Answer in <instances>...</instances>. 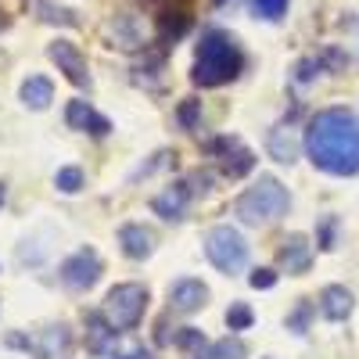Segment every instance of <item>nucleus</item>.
Returning <instances> with one entry per match:
<instances>
[{
    "mask_svg": "<svg viewBox=\"0 0 359 359\" xmlns=\"http://www.w3.org/2000/svg\"><path fill=\"white\" fill-rule=\"evenodd\" d=\"M309 162L331 176L359 172V115L348 108H327L309 118L306 130Z\"/></svg>",
    "mask_w": 359,
    "mask_h": 359,
    "instance_id": "f257e3e1",
    "label": "nucleus"
},
{
    "mask_svg": "<svg viewBox=\"0 0 359 359\" xmlns=\"http://www.w3.org/2000/svg\"><path fill=\"white\" fill-rule=\"evenodd\" d=\"M245 69V54L233 43L230 33H219V29H208L198 43V57L191 69V83L194 86H223L230 79H237Z\"/></svg>",
    "mask_w": 359,
    "mask_h": 359,
    "instance_id": "f03ea898",
    "label": "nucleus"
},
{
    "mask_svg": "<svg viewBox=\"0 0 359 359\" xmlns=\"http://www.w3.org/2000/svg\"><path fill=\"white\" fill-rule=\"evenodd\" d=\"M291 208V194L277 176H259L255 184L233 201V216L245 226H269L280 216H287Z\"/></svg>",
    "mask_w": 359,
    "mask_h": 359,
    "instance_id": "7ed1b4c3",
    "label": "nucleus"
},
{
    "mask_svg": "<svg viewBox=\"0 0 359 359\" xmlns=\"http://www.w3.org/2000/svg\"><path fill=\"white\" fill-rule=\"evenodd\" d=\"M144 309H147V287L137 284V280H126V284H115L108 294H104V316L115 331H133V327L144 320Z\"/></svg>",
    "mask_w": 359,
    "mask_h": 359,
    "instance_id": "20e7f679",
    "label": "nucleus"
},
{
    "mask_svg": "<svg viewBox=\"0 0 359 359\" xmlns=\"http://www.w3.org/2000/svg\"><path fill=\"white\" fill-rule=\"evenodd\" d=\"M205 255L219 273H241L248 266V241L241 237V230L233 226H212L205 233Z\"/></svg>",
    "mask_w": 359,
    "mask_h": 359,
    "instance_id": "39448f33",
    "label": "nucleus"
},
{
    "mask_svg": "<svg viewBox=\"0 0 359 359\" xmlns=\"http://www.w3.org/2000/svg\"><path fill=\"white\" fill-rule=\"evenodd\" d=\"M62 284L72 287V291H86V287H94L101 280V255L94 248H79L72 252L65 262H62Z\"/></svg>",
    "mask_w": 359,
    "mask_h": 359,
    "instance_id": "423d86ee",
    "label": "nucleus"
},
{
    "mask_svg": "<svg viewBox=\"0 0 359 359\" xmlns=\"http://www.w3.org/2000/svg\"><path fill=\"white\" fill-rule=\"evenodd\" d=\"M47 54H50V62L57 65V72H65V79H69L72 86H90L86 57H83V50H79L76 43H69V40H54V43L47 47Z\"/></svg>",
    "mask_w": 359,
    "mask_h": 359,
    "instance_id": "0eeeda50",
    "label": "nucleus"
},
{
    "mask_svg": "<svg viewBox=\"0 0 359 359\" xmlns=\"http://www.w3.org/2000/svg\"><path fill=\"white\" fill-rule=\"evenodd\" d=\"M208 302V287L194 277H184V280H176L169 287V306L172 313H198L201 306Z\"/></svg>",
    "mask_w": 359,
    "mask_h": 359,
    "instance_id": "6e6552de",
    "label": "nucleus"
},
{
    "mask_svg": "<svg viewBox=\"0 0 359 359\" xmlns=\"http://www.w3.org/2000/svg\"><path fill=\"white\" fill-rule=\"evenodd\" d=\"M65 123H69L72 130L90 133V137H108V133H111V123H108L104 115H97L86 101H69V108H65Z\"/></svg>",
    "mask_w": 359,
    "mask_h": 359,
    "instance_id": "1a4fd4ad",
    "label": "nucleus"
},
{
    "mask_svg": "<svg viewBox=\"0 0 359 359\" xmlns=\"http://www.w3.org/2000/svg\"><path fill=\"white\" fill-rule=\"evenodd\" d=\"M298 147H302V140H298V133H294L287 123L273 126V130H269V137H266V151H269V158L280 162V165H291V162L298 158Z\"/></svg>",
    "mask_w": 359,
    "mask_h": 359,
    "instance_id": "9d476101",
    "label": "nucleus"
},
{
    "mask_svg": "<svg viewBox=\"0 0 359 359\" xmlns=\"http://www.w3.org/2000/svg\"><path fill=\"white\" fill-rule=\"evenodd\" d=\"M277 262L287 269V273H306L309 262H313V245H309V237L306 233H291L284 248L277 252Z\"/></svg>",
    "mask_w": 359,
    "mask_h": 359,
    "instance_id": "9b49d317",
    "label": "nucleus"
},
{
    "mask_svg": "<svg viewBox=\"0 0 359 359\" xmlns=\"http://www.w3.org/2000/svg\"><path fill=\"white\" fill-rule=\"evenodd\" d=\"M352 291L348 287H341V284H327L323 291H320V313L327 316V320H334V323H341V320H348L352 316Z\"/></svg>",
    "mask_w": 359,
    "mask_h": 359,
    "instance_id": "f8f14e48",
    "label": "nucleus"
},
{
    "mask_svg": "<svg viewBox=\"0 0 359 359\" xmlns=\"http://www.w3.org/2000/svg\"><path fill=\"white\" fill-rule=\"evenodd\" d=\"M72 345V334H69V327L65 323H50L40 331V338L33 341V352L36 359H57V355H65V348Z\"/></svg>",
    "mask_w": 359,
    "mask_h": 359,
    "instance_id": "ddd939ff",
    "label": "nucleus"
},
{
    "mask_svg": "<svg viewBox=\"0 0 359 359\" xmlns=\"http://www.w3.org/2000/svg\"><path fill=\"white\" fill-rule=\"evenodd\" d=\"M118 245H123V252L130 259H147L155 252V233L140 226V223H126L123 230H118Z\"/></svg>",
    "mask_w": 359,
    "mask_h": 359,
    "instance_id": "4468645a",
    "label": "nucleus"
},
{
    "mask_svg": "<svg viewBox=\"0 0 359 359\" xmlns=\"http://www.w3.org/2000/svg\"><path fill=\"white\" fill-rule=\"evenodd\" d=\"M18 97H22L25 108L43 111V108H50V101H54V83H50L47 76H29V79L22 83V90H18Z\"/></svg>",
    "mask_w": 359,
    "mask_h": 359,
    "instance_id": "2eb2a0df",
    "label": "nucleus"
},
{
    "mask_svg": "<svg viewBox=\"0 0 359 359\" xmlns=\"http://www.w3.org/2000/svg\"><path fill=\"white\" fill-rule=\"evenodd\" d=\"M187 198H191V191H187V184H176V187H169V191H162L155 201H151V208H155V216H162V219H184V208H187Z\"/></svg>",
    "mask_w": 359,
    "mask_h": 359,
    "instance_id": "dca6fc26",
    "label": "nucleus"
},
{
    "mask_svg": "<svg viewBox=\"0 0 359 359\" xmlns=\"http://www.w3.org/2000/svg\"><path fill=\"white\" fill-rule=\"evenodd\" d=\"M115 327L108 323V316L104 313H86V345H90V352H108V345L115 341Z\"/></svg>",
    "mask_w": 359,
    "mask_h": 359,
    "instance_id": "f3484780",
    "label": "nucleus"
},
{
    "mask_svg": "<svg viewBox=\"0 0 359 359\" xmlns=\"http://www.w3.org/2000/svg\"><path fill=\"white\" fill-rule=\"evenodd\" d=\"M104 33H108L111 47H123V50H133V47H140V36L133 33V25H130V18H126V15H115V18L104 25Z\"/></svg>",
    "mask_w": 359,
    "mask_h": 359,
    "instance_id": "a211bd4d",
    "label": "nucleus"
},
{
    "mask_svg": "<svg viewBox=\"0 0 359 359\" xmlns=\"http://www.w3.org/2000/svg\"><path fill=\"white\" fill-rule=\"evenodd\" d=\"M255 169V155L248 151V147H233L230 155H223V176L237 180V176H245Z\"/></svg>",
    "mask_w": 359,
    "mask_h": 359,
    "instance_id": "6ab92c4d",
    "label": "nucleus"
},
{
    "mask_svg": "<svg viewBox=\"0 0 359 359\" xmlns=\"http://www.w3.org/2000/svg\"><path fill=\"white\" fill-rule=\"evenodd\" d=\"M54 187L62 194H79L83 191V169L79 165H62L54 172Z\"/></svg>",
    "mask_w": 359,
    "mask_h": 359,
    "instance_id": "aec40b11",
    "label": "nucleus"
},
{
    "mask_svg": "<svg viewBox=\"0 0 359 359\" xmlns=\"http://www.w3.org/2000/svg\"><path fill=\"white\" fill-rule=\"evenodd\" d=\"M176 118H180V126H184V130H198V123H201V101L198 97H184L180 108H176Z\"/></svg>",
    "mask_w": 359,
    "mask_h": 359,
    "instance_id": "412c9836",
    "label": "nucleus"
},
{
    "mask_svg": "<svg viewBox=\"0 0 359 359\" xmlns=\"http://www.w3.org/2000/svg\"><path fill=\"white\" fill-rule=\"evenodd\" d=\"M252 323H255L252 306H245V302H233V306L226 309V327H230V331H248Z\"/></svg>",
    "mask_w": 359,
    "mask_h": 359,
    "instance_id": "4be33fe9",
    "label": "nucleus"
},
{
    "mask_svg": "<svg viewBox=\"0 0 359 359\" xmlns=\"http://www.w3.org/2000/svg\"><path fill=\"white\" fill-rule=\"evenodd\" d=\"M309 320H313V302H309V298H302V302L294 306V313H287V331L306 334L309 331Z\"/></svg>",
    "mask_w": 359,
    "mask_h": 359,
    "instance_id": "5701e85b",
    "label": "nucleus"
},
{
    "mask_svg": "<svg viewBox=\"0 0 359 359\" xmlns=\"http://www.w3.org/2000/svg\"><path fill=\"white\" fill-rule=\"evenodd\" d=\"M205 359H245V345L237 338H223V341H216L212 348H208Z\"/></svg>",
    "mask_w": 359,
    "mask_h": 359,
    "instance_id": "b1692460",
    "label": "nucleus"
},
{
    "mask_svg": "<svg viewBox=\"0 0 359 359\" xmlns=\"http://www.w3.org/2000/svg\"><path fill=\"white\" fill-rule=\"evenodd\" d=\"M176 348L201 355V348H205V334L198 331V327H180V334H176Z\"/></svg>",
    "mask_w": 359,
    "mask_h": 359,
    "instance_id": "393cba45",
    "label": "nucleus"
},
{
    "mask_svg": "<svg viewBox=\"0 0 359 359\" xmlns=\"http://www.w3.org/2000/svg\"><path fill=\"white\" fill-rule=\"evenodd\" d=\"M252 8H255V15H259V18L277 22V18H284V15H287V0H252Z\"/></svg>",
    "mask_w": 359,
    "mask_h": 359,
    "instance_id": "a878e982",
    "label": "nucleus"
},
{
    "mask_svg": "<svg viewBox=\"0 0 359 359\" xmlns=\"http://www.w3.org/2000/svg\"><path fill=\"white\" fill-rule=\"evenodd\" d=\"M36 11L43 22H62V25H76V15L65 11V8H54L50 0H36Z\"/></svg>",
    "mask_w": 359,
    "mask_h": 359,
    "instance_id": "bb28decb",
    "label": "nucleus"
},
{
    "mask_svg": "<svg viewBox=\"0 0 359 359\" xmlns=\"http://www.w3.org/2000/svg\"><path fill=\"white\" fill-rule=\"evenodd\" d=\"M212 172H208V169H194L191 176H187V191L191 194H208V191H212Z\"/></svg>",
    "mask_w": 359,
    "mask_h": 359,
    "instance_id": "cd10ccee",
    "label": "nucleus"
},
{
    "mask_svg": "<svg viewBox=\"0 0 359 359\" xmlns=\"http://www.w3.org/2000/svg\"><path fill=\"white\" fill-rule=\"evenodd\" d=\"M248 284H252L255 291H269V287L277 284V269H266V266L252 269V277H248Z\"/></svg>",
    "mask_w": 359,
    "mask_h": 359,
    "instance_id": "c85d7f7f",
    "label": "nucleus"
},
{
    "mask_svg": "<svg viewBox=\"0 0 359 359\" xmlns=\"http://www.w3.org/2000/svg\"><path fill=\"white\" fill-rule=\"evenodd\" d=\"M334 233H338V219L334 216L323 219V226H320V248L323 252H334Z\"/></svg>",
    "mask_w": 359,
    "mask_h": 359,
    "instance_id": "c756f323",
    "label": "nucleus"
},
{
    "mask_svg": "<svg viewBox=\"0 0 359 359\" xmlns=\"http://www.w3.org/2000/svg\"><path fill=\"white\" fill-rule=\"evenodd\" d=\"M316 72H320V62H316V57H306V62H298V69H294V79H298V83H309Z\"/></svg>",
    "mask_w": 359,
    "mask_h": 359,
    "instance_id": "7c9ffc66",
    "label": "nucleus"
},
{
    "mask_svg": "<svg viewBox=\"0 0 359 359\" xmlns=\"http://www.w3.org/2000/svg\"><path fill=\"white\" fill-rule=\"evenodd\" d=\"M323 65H331V69H345V65H348V57H345L341 50H334V47H327V50H323Z\"/></svg>",
    "mask_w": 359,
    "mask_h": 359,
    "instance_id": "2f4dec72",
    "label": "nucleus"
},
{
    "mask_svg": "<svg viewBox=\"0 0 359 359\" xmlns=\"http://www.w3.org/2000/svg\"><path fill=\"white\" fill-rule=\"evenodd\" d=\"M162 8H184V0H162Z\"/></svg>",
    "mask_w": 359,
    "mask_h": 359,
    "instance_id": "473e14b6",
    "label": "nucleus"
},
{
    "mask_svg": "<svg viewBox=\"0 0 359 359\" xmlns=\"http://www.w3.org/2000/svg\"><path fill=\"white\" fill-rule=\"evenodd\" d=\"M126 359H147V352H133V355H126Z\"/></svg>",
    "mask_w": 359,
    "mask_h": 359,
    "instance_id": "72a5a7b5",
    "label": "nucleus"
},
{
    "mask_svg": "<svg viewBox=\"0 0 359 359\" xmlns=\"http://www.w3.org/2000/svg\"><path fill=\"white\" fill-rule=\"evenodd\" d=\"M0 205H4V187H0Z\"/></svg>",
    "mask_w": 359,
    "mask_h": 359,
    "instance_id": "f704fd0d",
    "label": "nucleus"
},
{
    "mask_svg": "<svg viewBox=\"0 0 359 359\" xmlns=\"http://www.w3.org/2000/svg\"><path fill=\"white\" fill-rule=\"evenodd\" d=\"M216 4H226V0H216Z\"/></svg>",
    "mask_w": 359,
    "mask_h": 359,
    "instance_id": "c9c22d12",
    "label": "nucleus"
}]
</instances>
